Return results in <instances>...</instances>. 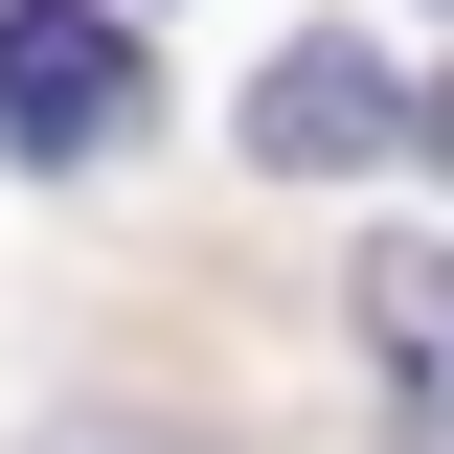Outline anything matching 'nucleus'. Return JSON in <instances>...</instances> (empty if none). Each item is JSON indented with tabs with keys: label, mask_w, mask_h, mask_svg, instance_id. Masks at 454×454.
<instances>
[{
	"label": "nucleus",
	"mask_w": 454,
	"mask_h": 454,
	"mask_svg": "<svg viewBox=\"0 0 454 454\" xmlns=\"http://www.w3.org/2000/svg\"><path fill=\"white\" fill-rule=\"evenodd\" d=\"M137 23L114 0H0V160H114L137 137Z\"/></svg>",
	"instance_id": "1"
},
{
	"label": "nucleus",
	"mask_w": 454,
	"mask_h": 454,
	"mask_svg": "<svg viewBox=\"0 0 454 454\" xmlns=\"http://www.w3.org/2000/svg\"><path fill=\"white\" fill-rule=\"evenodd\" d=\"M250 160H273V182H340V160H387V68H364V46H295L273 91H250Z\"/></svg>",
	"instance_id": "2"
},
{
	"label": "nucleus",
	"mask_w": 454,
	"mask_h": 454,
	"mask_svg": "<svg viewBox=\"0 0 454 454\" xmlns=\"http://www.w3.org/2000/svg\"><path fill=\"white\" fill-rule=\"evenodd\" d=\"M364 340L409 364L387 454H454V250H364Z\"/></svg>",
	"instance_id": "3"
},
{
	"label": "nucleus",
	"mask_w": 454,
	"mask_h": 454,
	"mask_svg": "<svg viewBox=\"0 0 454 454\" xmlns=\"http://www.w3.org/2000/svg\"><path fill=\"white\" fill-rule=\"evenodd\" d=\"M432 160H454V91H432Z\"/></svg>",
	"instance_id": "4"
}]
</instances>
